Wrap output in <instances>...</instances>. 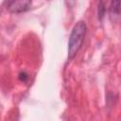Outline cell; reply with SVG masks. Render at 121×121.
<instances>
[{"instance_id":"obj_1","label":"cell","mask_w":121,"mask_h":121,"mask_svg":"<svg viewBox=\"0 0 121 121\" xmlns=\"http://www.w3.org/2000/svg\"><path fill=\"white\" fill-rule=\"evenodd\" d=\"M86 32H87V26L84 21H78L74 26L68 40V53H67L68 60H72L77 55L78 50L81 48Z\"/></svg>"},{"instance_id":"obj_2","label":"cell","mask_w":121,"mask_h":121,"mask_svg":"<svg viewBox=\"0 0 121 121\" xmlns=\"http://www.w3.org/2000/svg\"><path fill=\"white\" fill-rule=\"evenodd\" d=\"M32 0H4V7L10 13H23L30 9Z\"/></svg>"},{"instance_id":"obj_3","label":"cell","mask_w":121,"mask_h":121,"mask_svg":"<svg viewBox=\"0 0 121 121\" xmlns=\"http://www.w3.org/2000/svg\"><path fill=\"white\" fill-rule=\"evenodd\" d=\"M109 11L112 16L120 15L121 14V0H111Z\"/></svg>"},{"instance_id":"obj_4","label":"cell","mask_w":121,"mask_h":121,"mask_svg":"<svg viewBox=\"0 0 121 121\" xmlns=\"http://www.w3.org/2000/svg\"><path fill=\"white\" fill-rule=\"evenodd\" d=\"M105 11H106V9H105L104 2H103V0H99L98 9H97V13H98V18H99L100 20H102L104 14H105Z\"/></svg>"},{"instance_id":"obj_5","label":"cell","mask_w":121,"mask_h":121,"mask_svg":"<svg viewBox=\"0 0 121 121\" xmlns=\"http://www.w3.org/2000/svg\"><path fill=\"white\" fill-rule=\"evenodd\" d=\"M19 78L21 79V80H23V81H26L27 78H28V76L26 74V73H21L20 75H19Z\"/></svg>"}]
</instances>
